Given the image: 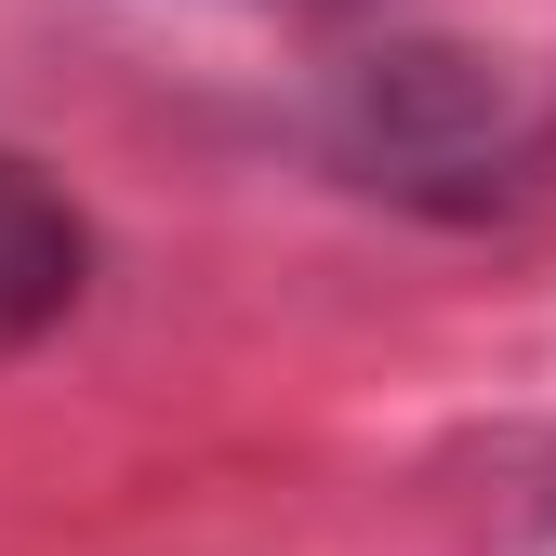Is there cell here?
<instances>
[{
	"label": "cell",
	"mask_w": 556,
	"mask_h": 556,
	"mask_svg": "<svg viewBox=\"0 0 556 556\" xmlns=\"http://www.w3.org/2000/svg\"><path fill=\"white\" fill-rule=\"evenodd\" d=\"M344 160H358L371 186H397V199H425L438 173H464V213H477L491 186L530 173V106L477 53H384L358 80V106H344Z\"/></svg>",
	"instance_id": "obj_1"
},
{
	"label": "cell",
	"mask_w": 556,
	"mask_h": 556,
	"mask_svg": "<svg viewBox=\"0 0 556 556\" xmlns=\"http://www.w3.org/2000/svg\"><path fill=\"white\" fill-rule=\"evenodd\" d=\"M93 278V226L66 213V186H40V160L0 147V358L40 344Z\"/></svg>",
	"instance_id": "obj_2"
}]
</instances>
